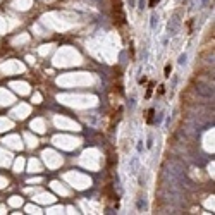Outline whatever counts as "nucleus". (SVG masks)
Masks as SVG:
<instances>
[{"label": "nucleus", "instance_id": "obj_13", "mask_svg": "<svg viewBox=\"0 0 215 215\" xmlns=\"http://www.w3.org/2000/svg\"><path fill=\"white\" fill-rule=\"evenodd\" d=\"M150 97H152V86L146 90V98H150Z\"/></svg>", "mask_w": 215, "mask_h": 215}, {"label": "nucleus", "instance_id": "obj_3", "mask_svg": "<svg viewBox=\"0 0 215 215\" xmlns=\"http://www.w3.org/2000/svg\"><path fill=\"white\" fill-rule=\"evenodd\" d=\"M138 164H139L138 157H133L131 162H129V172H131V174H136L138 172Z\"/></svg>", "mask_w": 215, "mask_h": 215}, {"label": "nucleus", "instance_id": "obj_8", "mask_svg": "<svg viewBox=\"0 0 215 215\" xmlns=\"http://www.w3.org/2000/svg\"><path fill=\"white\" fill-rule=\"evenodd\" d=\"M170 72H172V65L167 64V65H165V78H170Z\"/></svg>", "mask_w": 215, "mask_h": 215}, {"label": "nucleus", "instance_id": "obj_14", "mask_svg": "<svg viewBox=\"0 0 215 215\" xmlns=\"http://www.w3.org/2000/svg\"><path fill=\"white\" fill-rule=\"evenodd\" d=\"M139 9H145V0H139Z\"/></svg>", "mask_w": 215, "mask_h": 215}, {"label": "nucleus", "instance_id": "obj_16", "mask_svg": "<svg viewBox=\"0 0 215 215\" xmlns=\"http://www.w3.org/2000/svg\"><path fill=\"white\" fill-rule=\"evenodd\" d=\"M203 5H208V0H203Z\"/></svg>", "mask_w": 215, "mask_h": 215}, {"label": "nucleus", "instance_id": "obj_4", "mask_svg": "<svg viewBox=\"0 0 215 215\" xmlns=\"http://www.w3.org/2000/svg\"><path fill=\"white\" fill-rule=\"evenodd\" d=\"M150 26H152V29H155L157 28V24H158V16L157 14H152V17H150Z\"/></svg>", "mask_w": 215, "mask_h": 215}, {"label": "nucleus", "instance_id": "obj_7", "mask_svg": "<svg viewBox=\"0 0 215 215\" xmlns=\"http://www.w3.org/2000/svg\"><path fill=\"white\" fill-rule=\"evenodd\" d=\"M177 62H179V65H184V64L188 62V55H186V54H181V55H179V60H177Z\"/></svg>", "mask_w": 215, "mask_h": 215}, {"label": "nucleus", "instance_id": "obj_11", "mask_svg": "<svg viewBox=\"0 0 215 215\" xmlns=\"http://www.w3.org/2000/svg\"><path fill=\"white\" fill-rule=\"evenodd\" d=\"M143 150V141H138V152H141Z\"/></svg>", "mask_w": 215, "mask_h": 215}, {"label": "nucleus", "instance_id": "obj_10", "mask_svg": "<svg viewBox=\"0 0 215 215\" xmlns=\"http://www.w3.org/2000/svg\"><path fill=\"white\" fill-rule=\"evenodd\" d=\"M158 2H160V0H150V2H148V7H155Z\"/></svg>", "mask_w": 215, "mask_h": 215}, {"label": "nucleus", "instance_id": "obj_6", "mask_svg": "<svg viewBox=\"0 0 215 215\" xmlns=\"http://www.w3.org/2000/svg\"><path fill=\"white\" fill-rule=\"evenodd\" d=\"M86 120H88L90 124H93V126H97V124H98V117L95 116V114H93V116H88V117H86Z\"/></svg>", "mask_w": 215, "mask_h": 215}, {"label": "nucleus", "instance_id": "obj_5", "mask_svg": "<svg viewBox=\"0 0 215 215\" xmlns=\"http://www.w3.org/2000/svg\"><path fill=\"white\" fill-rule=\"evenodd\" d=\"M136 207H138V210H145V208H146V201L139 198V200L136 201Z\"/></svg>", "mask_w": 215, "mask_h": 215}, {"label": "nucleus", "instance_id": "obj_2", "mask_svg": "<svg viewBox=\"0 0 215 215\" xmlns=\"http://www.w3.org/2000/svg\"><path fill=\"white\" fill-rule=\"evenodd\" d=\"M179 26H181V22H179L176 17L170 19L169 21V26H167V28H169V33H170V35H176L177 31H179Z\"/></svg>", "mask_w": 215, "mask_h": 215}, {"label": "nucleus", "instance_id": "obj_12", "mask_svg": "<svg viewBox=\"0 0 215 215\" xmlns=\"http://www.w3.org/2000/svg\"><path fill=\"white\" fill-rule=\"evenodd\" d=\"M127 3H129V7H134L136 5V0H127Z\"/></svg>", "mask_w": 215, "mask_h": 215}, {"label": "nucleus", "instance_id": "obj_1", "mask_svg": "<svg viewBox=\"0 0 215 215\" xmlns=\"http://www.w3.org/2000/svg\"><path fill=\"white\" fill-rule=\"evenodd\" d=\"M196 93L203 98H212L214 97V88L208 84H198L196 86Z\"/></svg>", "mask_w": 215, "mask_h": 215}, {"label": "nucleus", "instance_id": "obj_9", "mask_svg": "<svg viewBox=\"0 0 215 215\" xmlns=\"http://www.w3.org/2000/svg\"><path fill=\"white\" fill-rule=\"evenodd\" d=\"M146 146L152 148L153 146V134H148V139H146Z\"/></svg>", "mask_w": 215, "mask_h": 215}, {"label": "nucleus", "instance_id": "obj_15", "mask_svg": "<svg viewBox=\"0 0 215 215\" xmlns=\"http://www.w3.org/2000/svg\"><path fill=\"white\" fill-rule=\"evenodd\" d=\"M176 84H177V78H176V76H174V79H172V88H174Z\"/></svg>", "mask_w": 215, "mask_h": 215}]
</instances>
